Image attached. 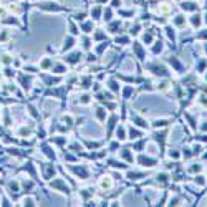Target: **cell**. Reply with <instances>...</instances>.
<instances>
[{
    "label": "cell",
    "instance_id": "1",
    "mask_svg": "<svg viewBox=\"0 0 207 207\" xmlns=\"http://www.w3.org/2000/svg\"><path fill=\"white\" fill-rule=\"evenodd\" d=\"M182 9L184 10H197V5L194 2H184L182 3Z\"/></svg>",
    "mask_w": 207,
    "mask_h": 207
},
{
    "label": "cell",
    "instance_id": "2",
    "mask_svg": "<svg viewBox=\"0 0 207 207\" xmlns=\"http://www.w3.org/2000/svg\"><path fill=\"white\" fill-rule=\"evenodd\" d=\"M190 23L194 25V28H199V25H201V15H192V18H190Z\"/></svg>",
    "mask_w": 207,
    "mask_h": 207
},
{
    "label": "cell",
    "instance_id": "3",
    "mask_svg": "<svg viewBox=\"0 0 207 207\" xmlns=\"http://www.w3.org/2000/svg\"><path fill=\"white\" fill-rule=\"evenodd\" d=\"M139 162H143V166H149V167H151V166H154V161H151V159H146V157H141V159H139Z\"/></svg>",
    "mask_w": 207,
    "mask_h": 207
},
{
    "label": "cell",
    "instance_id": "4",
    "mask_svg": "<svg viewBox=\"0 0 207 207\" xmlns=\"http://www.w3.org/2000/svg\"><path fill=\"white\" fill-rule=\"evenodd\" d=\"M205 65H207V63H205V60H202L201 63H197V70H201V71H202V70L205 68Z\"/></svg>",
    "mask_w": 207,
    "mask_h": 207
},
{
    "label": "cell",
    "instance_id": "5",
    "mask_svg": "<svg viewBox=\"0 0 207 207\" xmlns=\"http://www.w3.org/2000/svg\"><path fill=\"white\" fill-rule=\"evenodd\" d=\"M196 182H197V184H201V186H204V177H202V176H197V179H196Z\"/></svg>",
    "mask_w": 207,
    "mask_h": 207
},
{
    "label": "cell",
    "instance_id": "6",
    "mask_svg": "<svg viewBox=\"0 0 207 207\" xmlns=\"http://www.w3.org/2000/svg\"><path fill=\"white\" fill-rule=\"evenodd\" d=\"M182 18H184V17H181V15H179V17H176V23H177V25H182V23H184V20H182Z\"/></svg>",
    "mask_w": 207,
    "mask_h": 207
},
{
    "label": "cell",
    "instance_id": "7",
    "mask_svg": "<svg viewBox=\"0 0 207 207\" xmlns=\"http://www.w3.org/2000/svg\"><path fill=\"white\" fill-rule=\"evenodd\" d=\"M197 36H199V38H207V30H202Z\"/></svg>",
    "mask_w": 207,
    "mask_h": 207
},
{
    "label": "cell",
    "instance_id": "8",
    "mask_svg": "<svg viewBox=\"0 0 207 207\" xmlns=\"http://www.w3.org/2000/svg\"><path fill=\"white\" fill-rule=\"evenodd\" d=\"M167 35H169V36H171V38L174 40V32L171 30V28H167Z\"/></svg>",
    "mask_w": 207,
    "mask_h": 207
},
{
    "label": "cell",
    "instance_id": "9",
    "mask_svg": "<svg viewBox=\"0 0 207 207\" xmlns=\"http://www.w3.org/2000/svg\"><path fill=\"white\" fill-rule=\"evenodd\" d=\"M201 129H202V131H207V121H204V123H202Z\"/></svg>",
    "mask_w": 207,
    "mask_h": 207
},
{
    "label": "cell",
    "instance_id": "10",
    "mask_svg": "<svg viewBox=\"0 0 207 207\" xmlns=\"http://www.w3.org/2000/svg\"><path fill=\"white\" fill-rule=\"evenodd\" d=\"M177 156H179V154H177L176 151H171V157H177Z\"/></svg>",
    "mask_w": 207,
    "mask_h": 207
},
{
    "label": "cell",
    "instance_id": "11",
    "mask_svg": "<svg viewBox=\"0 0 207 207\" xmlns=\"http://www.w3.org/2000/svg\"><path fill=\"white\" fill-rule=\"evenodd\" d=\"M205 53H207V43H205Z\"/></svg>",
    "mask_w": 207,
    "mask_h": 207
},
{
    "label": "cell",
    "instance_id": "12",
    "mask_svg": "<svg viewBox=\"0 0 207 207\" xmlns=\"http://www.w3.org/2000/svg\"><path fill=\"white\" fill-rule=\"evenodd\" d=\"M205 23H207V15H205Z\"/></svg>",
    "mask_w": 207,
    "mask_h": 207
},
{
    "label": "cell",
    "instance_id": "13",
    "mask_svg": "<svg viewBox=\"0 0 207 207\" xmlns=\"http://www.w3.org/2000/svg\"><path fill=\"white\" fill-rule=\"evenodd\" d=\"M205 80H207V76H205Z\"/></svg>",
    "mask_w": 207,
    "mask_h": 207
}]
</instances>
